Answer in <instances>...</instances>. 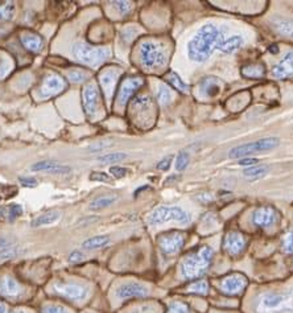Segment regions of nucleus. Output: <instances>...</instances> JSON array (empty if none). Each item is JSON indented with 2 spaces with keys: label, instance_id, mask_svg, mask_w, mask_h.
Instances as JSON below:
<instances>
[{
  "label": "nucleus",
  "instance_id": "1",
  "mask_svg": "<svg viewBox=\"0 0 293 313\" xmlns=\"http://www.w3.org/2000/svg\"><path fill=\"white\" fill-rule=\"evenodd\" d=\"M223 35L215 26L207 24L198 29L188 44V54L190 60L194 62H205L209 60L213 51L222 43Z\"/></svg>",
  "mask_w": 293,
  "mask_h": 313
},
{
  "label": "nucleus",
  "instance_id": "2",
  "mask_svg": "<svg viewBox=\"0 0 293 313\" xmlns=\"http://www.w3.org/2000/svg\"><path fill=\"white\" fill-rule=\"evenodd\" d=\"M214 251L209 246H201L185 256L180 264V275L185 280H195L206 274L213 262Z\"/></svg>",
  "mask_w": 293,
  "mask_h": 313
},
{
  "label": "nucleus",
  "instance_id": "3",
  "mask_svg": "<svg viewBox=\"0 0 293 313\" xmlns=\"http://www.w3.org/2000/svg\"><path fill=\"white\" fill-rule=\"evenodd\" d=\"M255 313L293 312V288L285 292H265L253 304Z\"/></svg>",
  "mask_w": 293,
  "mask_h": 313
},
{
  "label": "nucleus",
  "instance_id": "4",
  "mask_svg": "<svg viewBox=\"0 0 293 313\" xmlns=\"http://www.w3.org/2000/svg\"><path fill=\"white\" fill-rule=\"evenodd\" d=\"M140 62L148 70L159 69L165 65L168 58L167 48L161 41L156 40H147L140 45Z\"/></svg>",
  "mask_w": 293,
  "mask_h": 313
},
{
  "label": "nucleus",
  "instance_id": "5",
  "mask_svg": "<svg viewBox=\"0 0 293 313\" xmlns=\"http://www.w3.org/2000/svg\"><path fill=\"white\" fill-rule=\"evenodd\" d=\"M72 53L73 57L81 64H85L87 66H98L110 57L111 52L107 48H95L87 44L78 43L73 47Z\"/></svg>",
  "mask_w": 293,
  "mask_h": 313
},
{
  "label": "nucleus",
  "instance_id": "6",
  "mask_svg": "<svg viewBox=\"0 0 293 313\" xmlns=\"http://www.w3.org/2000/svg\"><path fill=\"white\" fill-rule=\"evenodd\" d=\"M279 143H280V140L277 139V137H264V139L252 141V143L242 144V145L234 147L231 151L228 152V158L238 159V160L243 158H248L250 155L257 153V152L273 149V148H276L277 145H279Z\"/></svg>",
  "mask_w": 293,
  "mask_h": 313
},
{
  "label": "nucleus",
  "instance_id": "7",
  "mask_svg": "<svg viewBox=\"0 0 293 313\" xmlns=\"http://www.w3.org/2000/svg\"><path fill=\"white\" fill-rule=\"evenodd\" d=\"M190 217L185 210L178 206H160L156 208L148 216L149 225H160V223L177 221V222H189Z\"/></svg>",
  "mask_w": 293,
  "mask_h": 313
},
{
  "label": "nucleus",
  "instance_id": "8",
  "mask_svg": "<svg viewBox=\"0 0 293 313\" xmlns=\"http://www.w3.org/2000/svg\"><path fill=\"white\" fill-rule=\"evenodd\" d=\"M186 242V235L181 231H170L159 237V248L165 256L177 255Z\"/></svg>",
  "mask_w": 293,
  "mask_h": 313
},
{
  "label": "nucleus",
  "instance_id": "9",
  "mask_svg": "<svg viewBox=\"0 0 293 313\" xmlns=\"http://www.w3.org/2000/svg\"><path fill=\"white\" fill-rule=\"evenodd\" d=\"M247 284H248V280L244 275L231 274L222 277L218 283V288L226 296H239L244 292Z\"/></svg>",
  "mask_w": 293,
  "mask_h": 313
},
{
  "label": "nucleus",
  "instance_id": "10",
  "mask_svg": "<svg viewBox=\"0 0 293 313\" xmlns=\"http://www.w3.org/2000/svg\"><path fill=\"white\" fill-rule=\"evenodd\" d=\"M53 291L57 295L73 301H81L89 296V288L78 283H55Z\"/></svg>",
  "mask_w": 293,
  "mask_h": 313
},
{
  "label": "nucleus",
  "instance_id": "11",
  "mask_svg": "<svg viewBox=\"0 0 293 313\" xmlns=\"http://www.w3.org/2000/svg\"><path fill=\"white\" fill-rule=\"evenodd\" d=\"M223 250L227 255L236 258L246 251L247 238L236 230L228 231L223 238Z\"/></svg>",
  "mask_w": 293,
  "mask_h": 313
},
{
  "label": "nucleus",
  "instance_id": "12",
  "mask_svg": "<svg viewBox=\"0 0 293 313\" xmlns=\"http://www.w3.org/2000/svg\"><path fill=\"white\" fill-rule=\"evenodd\" d=\"M279 213L272 206H259V208L252 213L251 221L253 226L259 229H268V227L275 226L279 222Z\"/></svg>",
  "mask_w": 293,
  "mask_h": 313
},
{
  "label": "nucleus",
  "instance_id": "13",
  "mask_svg": "<svg viewBox=\"0 0 293 313\" xmlns=\"http://www.w3.org/2000/svg\"><path fill=\"white\" fill-rule=\"evenodd\" d=\"M82 99H84V108L89 116H94L99 107V90L94 82H89L84 87L82 91Z\"/></svg>",
  "mask_w": 293,
  "mask_h": 313
},
{
  "label": "nucleus",
  "instance_id": "14",
  "mask_svg": "<svg viewBox=\"0 0 293 313\" xmlns=\"http://www.w3.org/2000/svg\"><path fill=\"white\" fill-rule=\"evenodd\" d=\"M144 85V81L139 77L135 78H127L122 82V86L119 89V94H118V104L119 106H126V103L131 99V97L134 95L136 91Z\"/></svg>",
  "mask_w": 293,
  "mask_h": 313
},
{
  "label": "nucleus",
  "instance_id": "15",
  "mask_svg": "<svg viewBox=\"0 0 293 313\" xmlns=\"http://www.w3.org/2000/svg\"><path fill=\"white\" fill-rule=\"evenodd\" d=\"M149 289L140 283H126L116 289V297L120 300L132 299V297H147Z\"/></svg>",
  "mask_w": 293,
  "mask_h": 313
},
{
  "label": "nucleus",
  "instance_id": "16",
  "mask_svg": "<svg viewBox=\"0 0 293 313\" xmlns=\"http://www.w3.org/2000/svg\"><path fill=\"white\" fill-rule=\"evenodd\" d=\"M0 296L4 299L18 300L23 296V287L11 276H4L0 279Z\"/></svg>",
  "mask_w": 293,
  "mask_h": 313
},
{
  "label": "nucleus",
  "instance_id": "17",
  "mask_svg": "<svg viewBox=\"0 0 293 313\" xmlns=\"http://www.w3.org/2000/svg\"><path fill=\"white\" fill-rule=\"evenodd\" d=\"M66 87L65 79L61 78L57 74H51L44 79L43 86H41V97L49 98L53 97L56 94L61 93Z\"/></svg>",
  "mask_w": 293,
  "mask_h": 313
},
{
  "label": "nucleus",
  "instance_id": "18",
  "mask_svg": "<svg viewBox=\"0 0 293 313\" xmlns=\"http://www.w3.org/2000/svg\"><path fill=\"white\" fill-rule=\"evenodd\" d=\"M272 76L277 79H286L293 77V51H289L280 60L273 69Z\"/></svg>",
  "mask_w": 293,
  "mask_h": 313
},
{
  "label": "nucleus",
  "instance_id": "19",
  "mask_svg": "<svg viewBox=\"0 0 293 313\" xmlns=\"http://www.w3.org/2000/svg\"><path fill=\"white\" fill-rule=\"evenodd\" d=\"M271 28L281 36L293 37V19H272Z\"/></svg>",
  "mask_w": 293,
  "mask_h": 313
},
{
  "label": "nucleus",
  "instance_id": "20",
  "mask_svg": "<svg viewBox=\"0 0 293 313\" xmlns=\"http://www.w3.org/2000/svg\"><path fill=\"white\" fill-rule=\"evenodd\" d=\"M20 41L24 45L26 49L33 52V53H37L43 49L44 41L40 36L37 35H31V33H24L20 36Z\"/></svg>",
  "mask_w": 293,
  "mask_h": 313
},
{
  "label": "nucleus",
  "instance_id": "21",
  "mask_svg": "<svg viewBox=\"0 0 293 313\" xmlns=\"http://www.w3.org/2000/svg\"><path fill=\"white\" fill-rule=\"evenodd\" d=\"M243 45V39L238 35H234V36L228 37L227 40H222V43L218 45V49L226 54L235 53L236 51H239Z\"/></svg>",
  "mask_w": 293,
  "mask_h": 313
},
{
  "label": "nucleus",
  "instance_id": "22",
  "mask_svg": "<svg viewBox=\"0 0 293 313\" xmlns=\"http://www.w3.org/2000/svg\"><path fill=\"white\" fill-rule=\"evenodd\" d=\"M265 74V69L260 64H248L242 68V76L246 78L259 79L263 78Z\"/></svg>",
  "mask_w": 293,
  "mask_h": 313
},
{
  "label": "nucleus",
  "instance_id": "23",
  "mask_svg": "<svg viewBox=\"0 0 293 313\" xmlns=\"http://www.w3.org/2000/svg\"><path fill=\"white\" fill-rule=\"evenodd\" d=\"M110 243V238L107 235H97V237H91L82 243V247L85 250H99L103 248Z\"/></svg>",
  "mask_w": 293,
  "mask_h": 313
},
{
  "label": "nucleus",
  "instance_id": "24",
  "mask_svg": "<svg viewBox=\"0 0 293 313\" xmlns=\"http://www.w3.org/2000/svg\"><path fill=\"white\" fill-rule=\"evenodd\" d=\"M116 77H118V73L115 70H106L101 76V83L107 95H111L112 89L115 86Z\"/></svg>",
  "mask_w": 293,
  "mask_h": 313
},
{
  "label": "nucleus",
  "instance_id": "25",
  "mask_svg": "<svg viewBox=\"0 0 293 313\" xmlns=\"http://www.w3.org/2000/svg\"><path fill=\"white\" fill-rule=\"evenodd\" d=\"M60 212H49V213H45V214H41L37 218L32 221V225L33 227H40V226H47V225H52V223H55L56 221H58L60 218Z\"/></svg>",
  "mask_w": 293,
  "mask_h": 313
},
{
  "label": "nucleus",
  "instance_id": "26",
  "mask_svg": "<svg viewBox=\"0 0 293 313\" xmlns=\"http://www.w3.org/2000/svg\"><path fill=\"white\" fill-rule=\"evenodd\" d=\"M268 167L267 166H253L248 167L246 170L243 171V176L248 179V180H257V179H261L264 177L268 173Z\"/></svg>",
  "mask_w": 293,
  "mask_h": 313
},
{
  "label": "nucleus",
  "instance_id": "27",
  "mask_svg": "<svg viewBox=\"0 0 293 313\" xmlns=\"http://www.w3.org/2000/svg\"><path fill=\"white\" fill-rule=\"evenodd\" d=\"M202 89L205 90V94L210 98L217 97L218 94L221 93V87L218 85V81L215 78H213V77H209V78L203 79Z\"/></svg>",
  "mask_w": 293,
  "mask_h": 313
},
{
  "label": "nucleus",
  "instance_id": "28",
  "mask_svg": "<svg viewBox=\"0 0 293 313\" xmlns=\"http://www.w3.org/2000/svg\"><path fill=\"white\" fill-rule=\"evenodd\" d=\"M210 285L206 279H198V280L193 281L192 284L188 287V292L195 293V295H207L209 293Z\"/></svg>",
  "mask_w": 293,
  "mask_h": 313
},
{
  "label": "nucleus",
  "instance_id": "29",
  "mask_svg": "<svg viewBox=\"0 0 293 313\" xmlns=\"http://www.w3.org/2000/svg\"><path fill=\"white\" fill-rule=\"evenodd\" d=\"M116 201L115 196H102V197H98L95 200L90 202V209L91 210H102V209L109 208L110 205H112L114 202Z\"/></svg>",
  "mask_w": 293,
  "mask_h": 313
},
{
  "label": "nucleus",
  "instance_id": "30",
  "mask_svg": "<svg viewBox=\"0 0 293 313\" xmlns=\"http://www.w3.org/2000/svg\"><path fill=\"white\" fill-rule=\"evenodd\" d=\"M167 81L170 83V85H172V86L174 87V89H177V90H180L181 93H188L189 86L184 82V81H182L181 78H180V76H178V74H176L174 72L168 73Z\"/></svg>",
  "mask_w": 293,
  "mask_h": 313
},
{
  "label": "nucleus",
  "instance_id": "31",
  "mask_svg": "<svg viewBox=\"0 0 293 313\" xmlns=\"http://www.w3.org/2000/svg\"><path fill=\"white\" fill-rule=\"evenodd\" d=\"M22 254V248L19 246H7V247L0 248V260L4 259H12V258H16L18 255Z\"/></svg>",
  "mask_w": 293,
  "mask_h": 313
},
{
  "label": "nucleus",
  "instance_id": "32",
  "mask_svg": "<svg viewBox=\"0 0 293 313\" xmlns=\"http://www.w3.org/2000/svg\"><path fill=\"white\" fill-rule=\"evenodd\" d=\"M58 164H60V163L52 162V160H43V162L35 163V164L31 167V171H33V172H39V171H47V172L49 173V172H52V171L55 170Z\"/></svg>",
  "mask_w": 293,
  "mask_h": 313
},
{
  "label": "nucleus",
  "instance_id": "33",
  "mask_svg": "<svg viewBox=\"0 0 293 313\" xmlns=\"http://www.w3.org/2000/svg\"><path fill=\"white\" fill-rule=\"evenodd\" d=\"M15 12V4L11 2H0V20H10Z\"/></svg>",
  "mask_w": 293,
  "mask_h": 313
},
{
  "label": "nucleus",
  "instance_id": "34",
  "mask_svg": "<svg viewBox=\"0 0 293 313\" xmlns=\"http://www.w3.org/2000/svg\"><path fill=\"white\" fill-rule=\"evenodd\" d=\"M127 159L126 153L123 152H111V153H106L103 156L98 158V162L103 163V164H109V163H118Z\"/></svg>",
  "mask_w": 293,
  "mask_h": 313
},
{
  "label": "nucleus",
  "instance_id": "35",
  "mask_svg": "<svg viewBox=\"0 0 293 313\" xmlns=\"http://www.w3.org/2000/svg\"><path fill=\"white\" fill-rule=\"evenodd\" d=\"M167 313H190V309L185 302L173 301L169 304Z\"/></svg>",
  "mask_w": 293,
  "mask_h": 313
},
{
  "label": "nucleus",
  "instance_id": "36",
  "mask_svg": "<svg viewBox=\"0 0 293 313\" xmlns=\"http://www.w3.org/2000/svg\"><path fill=\"white\" fill-rule=\"evenodd\" d=\"M189 166V153L188 152H180L176 159V170L185 171Z\"/></svg>",
  "mask_w": 293,
  "mask_h": 313
},
{
  "label": "nucleus",
  "instance_id": "37",
  "mask_svg": "<svg viewBox=\"0 0 293 313\" xmlns=\"http://www.w3.org/2000/svg\"><path fill=\"white\" fill-rule=\"evenodd\" d=\"M22 213H23L22 205H19V204H12V205H10V208L7 209V218L10 221H15L18 217L22 216Z\"/></svg>",
  "mask_w": 293,
  "mask_h": 313
},
{
  "label": "nucleus",
  "instance_id": "38",
  "mask_svg": "<svg viewBox=\"0 0 293 313\" xmlns=\"http://www.w3.org/2000/svg\"><path fill=\"white\" fill-rule=\"evenodd\" d=\"M282 250L286 254H293V231L286 233L284 239H282Z\"/></svg>",
  "mask_w": 293,
  "mask_h": 313
},
{
  "label": "nucleus",
  "instance_id": "39",
  "mask_svg": "<svg viewBox=\"0 0 293 313\" xmlns=\"http://www.w3.org/2000/svg\"><path fill=\"white\" fill-rule=\"evenodd\" d=\"M157 99H159V102L161 104H168L170 102V91L169 89H167L165 86H161L159 89V91H157Z\"/></svg>",
  "mask_w": 293,
  "mask_h": 313
},
{
  "label": "nucleus",
  "instance_id": "40",
  "mask_svg": "<svg viewBox=\"0 0 293 313\" xmlns=\"http://www.w3.org/2000/svg\"><path fill=\"white\" fill-rule=\"evenodd\" d=\"M68 78H69L72 82L80 83L86 79V73H84L82 70H72V72L68 73Z\"/></svg>",
  "mask_w": 293,
  "mask_h": 313
},
{
  "label": "nucleus",
  "instance_id": "41",
  "mask_svg": "<svg viewBox=\"0 0 293 313\" xmlns=\"http://www.w3.org/2000/svg\"><path fill=\"white\" fill-rule=\"evenodd\" d=\"M112 4L122 15L130 14L131 10H132V3H130V2H114Z\"/></svg>",
  "mask_w": 293,
  "mask_h": 313
},
{
  "label": "nucleus",
  "instance_id": "42",
  "mask_svg": "<svg viewBox=\"0 0 293 313\" xmlns=\"http://www.w3.org/2000/svg\"><path fill=\"white\" fill-rule=\"evenodd\" d=\"M90 180L102 181V183H111L112 179L105 172H93L90 175Z\"/></svg>",
  "mask_w": 293,
  "mask_h": 313
},
{
  "label": "nucleus",
  "instance_id": "43",
  "mask_svg": "<svg viewBox=\"0 0 293 313\" xmlns=\"http://www.w3.org/2000/svg\"><path fill=\"white\" fill-rule=\"evenodd\" d=\"M110 173H111L112 176L115 177V179H122V177L127 176V173H128V170L123 168V167H111L110 168Z\"/></svg>",
  "mask_w": 293,
  "mask_h": 313
},
{
  "label": "nucleus",
  "instance_id": "44",
  "mask_svg": "<svg viewBox=\"0 0 293 313\" xmlns=\"http://www.w3.org/2000/svg\"><path fill=\"white\" fill-rule=\"evenodd\" d=\"M112 143H110V141H98V143L93 144V145H90L89 147V149H90L91 152H99V151H103V149H106L107 147H111Z\"/></svg>",
  "mask_w": 293,
  "mask_h": 313
},
{
  "label": "nucleus",
  "instance_id": "45",
  "mask_svg": "<svg viewBox=\"0 0 293 313\" xmlns=\"http://www.w3.org/2000/svg\"><path fill=\"white\" fill-rule=\"evenodd\" d=\"M43 313H70L69 310L65 309L64 306L60 305H48L44 308Z\"/></svg>",
  "mask_w": 293,
  "mask_h": 313
},
{
  "label": "nucleus",
  "instance_id": "46",
  "mask_svg": "<svg viewBox=\"0 0 293 313\" xmlns=\"http://www.w3.org/2000/svg\"><path fill=\"white\" fill-rule=\"evenodd\" d=\"M172 160H173V156H168V158L163 159V160L157 164V170L168 171L170 168V166H172Z\"/></svg>",
  "mask_w": 293,
  "mask_h": 313
},
{
  "label": "nucleus",
  "instance_id": "47",
  "mask_svg": "<svg viewBox=\"0 0 293 313\" xmlns=\"http://www.w3.org/2000/svg\"><path fill=\"white\" fill-rule=\"evenodd\" d=\"M19 181H20V184H22L23 187H28V188L37 187V180L36 179H32V177H20Z\"/></svg>",
  "mask_w": 293,
  "mask_h": 313
},
{
  "label": "nucleus",
  "instance_id": "48",
  "mask_svg": "<svg viewBox=\"0 0 293 313\" xmlns=\"http://www.w3.org/2000/svg\"><path fill=\"white\" fill-rule=\"evenodd\" d=\"M257 160L253 158H243V159H239L238 164L239 166H243V167H253L257 164Z\"/></svg>",
  "mask_w": 293,
  "mask_h": 313
},
{
  "label": "nucleus",
  "instance_id": "49",
  "mask_svg": "<svg viewBox=\"0 0 293 313\" xmlns=\"http://www.w3.org/2000/svg\"><path fill=\"white\" fill-rule=\"evenodd\" d=\"M84 258H85L84 254H82L81 251H78V250H76V251H73L69 255V262L78 263V262H81V260H84Z\"/></svg>",
  "mask_w": 293,
  "mask_h": 313
},
{
  "label": "nucleus",
  "instance_id": "50",
  "mask_svg": "<svg viewBox=\"0 0 293 313\" xmlns=\"http://www.w3.org/2000/svg\"><path fill=\"white\" fill-rule=\"evenodd\" d=\"M8 69H10V66H8V62L6 61L4 58H0V78L7 74Z\"/></svg>",
  "mask_w": 293,
  "mask_h": 313
},
{
  "label": "nucleus",
  "instance_id": "51",
  "mask_svg": "<svg viewBox=\"0 0 293 313\" xmlns=\"http://www.w3.org/2000/svg\"><path fill=\"white\" fill-rule=\"evenodd\" d=\"M0 313H8V308L3 302H0Z\"/></svg>",
  "mask_w": 293,
  "mask_h": 313
},
{
  "label": "nucleus",
  "instance_id": "52",
  "mask_svg": "<svg viewBox=\"0 0 293 313\" xmlns=\"http://www.w3.org/2000/svg\"><path fill=\"white\" fill-rule=\"evenodd\" d=\"M4 216H7V213H6V209H0V220H3Z\"/></svg>",
  "mask_w": 293,
  "mask_h": 313
},
{
  "label": "nucleus",
  "instance_id": "53",
  "mask_svg": "<svg viewBox=\"0 0 293 313\" xmlns=\"http://www.w3.org/2000/svg\"><path fill=\"white\" fill-rule=\"evenodd\" d=\"M271 52H272V53H276V52H277V48H276V45H272Z\"/></svg>",
  "mask_w": 293,
  "mask_h": 313
},
{
  "label": "nucleus",
  "instance_id": "54",
  "mask_svg": "<svg viewBox=\"0 0 293 313\" xmlns=\"http://www.w3.org/2000/svg\"><path fill=\"white\" fill-rule=\"evenodd\" d=\"M14 313H26V312H24V310H22V309H16Z\"/></svg>",
  "mask_w": 293,
  "mask_h": 313
},
{
  "label": "nucleus",
  "instance_id": "55",
  "mask_svg": "<svg viewBox=\"0 0 293 313\" xmlns=\"http://www.w3.org/2000/svg\"><path fill=\"white\" fill-rule=\"evenodd\" d=\"M132 313H140V312H132Z\"/></svg>",
  "mask_w": 293,
  "mask_h": 313
}]
</instances>
